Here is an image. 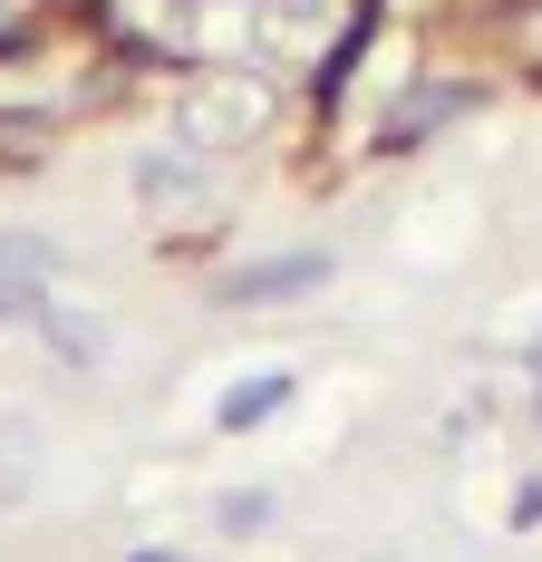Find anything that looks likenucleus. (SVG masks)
<instances>
[{
    "mask_svg": "<svg viewBox=\"0 0 542 562\" xmlns=\"http://www.w3.org/2000/svg\"><path fill=\"white\" fill-rule=\"evenodd\" d=\"M271 136V78L262 68H204L174 88V146L184 156H242Z\"/></svg>",
    "mask_w": 542,
    "mask_h": 562,
    "instance_id": "obj_1",
    "label": "nucleus"
},
{
    "mask_svg": "<svg viewBox=\"0 0 542 562\" xmlns=\"http://www.w3.org/2000/svg\"><path fill=\"white\" fill-rule=\"evenodd\" d=\"M39 301H49V243L39 233H0V330L39 321Z\"/></svg>",
    "mask_w": 542,
    "mask_h": 562,
    "instance_id": "obj_2",
    "label": "nucleus"
},
{
    "mask_svg": "<svg viewBox=\"0 0 542 562\" xmlns=\"http://www.w3.org/2000/svg\"><path fill=\"white\" fill-rule=\"evenodd\" d=\"M329 281V252H262L223 281V301H291V291H320Z\"/></svg>",
    "mask_w": 542,
    "mask_h": 562,
    "instance_id": "obj_3",
    "label": "nucleus"
},
{
    "mask_svg": "<svg viewBox=\"0 0 542 562\" xmlns=\"http://www.w3.org/2000/svg\"><path fill=\"white\" fill-rule=\"evenodd\" d=\"M465 108H475V88H465V78H436V88H417V98L387 108V146H427L436 126H455Z\"/></svg>",
    "mask_w": 542,
    "mask_h": 562,
    "instance_id": "obj_4",
    "label": "nucleus"
},
{
    "mask_svg": "<svg viewBox=\"0 0 542 562\" xmlns=\"http://www.w3.org/2000/svg\"><path fill=\"white\" fill-rule=\"evenodd\" d=\"M214 524H223V533H262V524H271V495H223Z\"/></svg>",
    "mask_w": 542,
    "mask_h": 562,
    "instance_id": "obj_8",
    "label": "nucleus"
},
{
    "mask_svg": "<svg viewBox=\"0 0 542 562\" xmlns=\"http://www.w3.org/2000/svg\"><path fill=\"white\" fill-rule=\"evenodd\" d=\"M136 562H174V553H136Z\"/></svg>",
    "mask_w": 542,
    "mask_h": 562,
    "instance_id": "obj_9",
    "label": "nucleus"
},
{
    "mask_svg": "<svg viewBox=\"0 0 542 562\" xmlns=\"http://www.w3.org/2000/svg\"><path fill=\"white\" fill-rule=\"evenodd\" d=\"M136 204H146V214H214V184L194 166H174V156H146V166H136Z\"/></svg>",
    "mask_w": 542,
    "mask_h": 562,
    "instance_id": "obj_5",
    "label": "nucleus"
},
{
    "mask_svg": "<svg viewBox=\"0 0 542 562\" xmlns=\"http://www.w3.org/2000/svg\"><path fill=\"white\" fill-rule=\"evenodd\" d=\"M291 389H301V379H291V369H262V379H252V389H223V407H214V427H223V437H242V427H262V417H281V407H291Z\"/></svg>",
    "mask_w": 542,
    "mask_h": 562,
    "instance_id": "obj_6",
    "label": "nucleus"
},
{
    "mask_svg": "<svg viewBox=\"0 0 542 562\" xmlns=\"http://www.w3.org/2000/svg\"><path fill=\"white\" fill-rule=\"evenodd\" d=\"M39 330H49V349L68 359V369H88V359L108 349V330H98L88 311H58V301H39Z\"/></svg>",
    "mask_w": 542,
    "mask_h": 562,
    "instance_id": "obj_7",
    "label": "nucleus"
}]
</instances>
